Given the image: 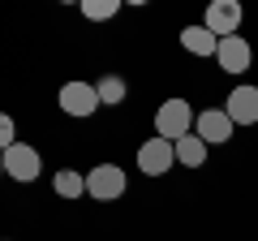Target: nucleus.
Returning <instances> with one entry per match:
<instances>
[{
  "label": "nucleus",
  "mask_w": 258,
  "mask_h": 241,
  "mask_svg": "<svg viewBox=\"0 0 258 241\" xmlns=\"http://www.w3.org/2000/svg\"><path fill=\"white\" fill-rule=\"evenodd\" d=\"M224 112L232 116V125H254L258 120V86H237L228 95V108Z\"/></svg>",
  "instance_id": "1a4fd4ad"
},
{
  "label": "nucleus",
  "mask_w": 258,
  "mask_h": 241,
  "mask_svg": "<svg viewBox=\"0 0 258 241\" xmlns=\"http://www.w3.org/2000/svg\"><path fill=\"white\" fill-rule=\"evenodd\" d=\"M203 26L211 30L215 39L237 35V26H241V5H237V0H215V5H207V22H203Z\"/></svg>",
  "instance_id": "423d86ee"
},
{
  "label": "nucleus",
  "mask_w": 258,
  "mask_h": 241,
  "mask_svg": "<svg viewBox=\"0 0 258 241\" xmlns=\"http://www.w3.org/2000/svg\"><path fill=\"white\" fill-rule=\"evenodd\" d=\"M176 159H181L185 168H203V159H207V142L198 138V134H185V138L176 142Z\"/></svg>",
  "instance_id": "9b49d317"
},
{
  "label": "nucleus",
  "mask_w": 258,
  "mask_h": 241,
  "mask_svg": "<svg viewBox=\"0 0 258 241\" xmlns=\"http://www.w3.org/2000/svg\"><path fill=\"white\" fill-rule=\"evenodd\" d=\"M194 134H198V138L207 142V147H220V142H228L232 138V116L224 108H207V112H198V116H194Z\"/></svg>",
  "instance_id": "39448f33"
},
{
  "label": "nucleus",
  "mask_w": 258,
  "mask_h": 241,
  "mask_svg": "<svg viewBox=\"0 0 258 241\" xmlns=\"http://www.w3.org/2000/svg\"><path fill=\"white\" fill-rule=\"evenodd\" d=\"M56 194H60V198L86 194V176H78L74 168H60V172H56Z\"/></svg>",
  "instance_id": "ddd939ff"
},
{
  "label": "nucleus",
  "mask_w": 258,
  "mask_h": 241,
  "mask_svg": "<svg viewBox=\"0 0 258 241\" xmlns=\"http://www.w3.org/2000/svg\"><path fill=\"white\" fill-rule=\"evenodd\" d=\"M125 172H120L116 164H99V168H91L86 172V194L91 198H99V203H112V198H120L125 194Z\"/></svg>",
  "instance_id": "f03ea898"
},
{
  "label": "nucleus",
  "mask_w": 258,
  "mask_h": 241,
  "mask_svg": "<svg viewBox=\"0 0 258 241\" xmlns=\"http://www.w3.org/2000/svg\"><path fill=\"white\" fill-rule=\"evenodd\" d=\"M181 47H185L189 56H215L220 39H215L207 26H185V30H181Z\"/></svg>",
  "instance_id": "9d476101"
},
{
  "label": "nucleus",
  "mask_w": 258,
  "mask_h": 241,
  "mask_svg": "<svg viewBox=\"0 0 258 241\" xmlns=\"http://www.w3.org/2000/svg\"><path fill=\"white\" fill-rule=\"evenodd\" d=\"M215 61H220L224 74H245L249 61H254V47H249L241 35H228V39H220V47H215Z\"/></svg>",
  "instance_id": "0eeeda50"
},
{
  "label": "nucleus",
  "mask_w": 258,
  "mask_h": 241,
  "mask_svg": "<svg viewBox=\"0 0 258 241\" xmlns=\"http://www.w3.org/2000/svg\"><path fill=\"white\" fill-rule=\"evenodd\" d=\"M103 103H99V91L91 82H64L60 86V112L69 116H95Z\"/></svg>",
  "instance_id": "20e7f679"
},
{
  "label": "nucleus",
  "mask_w": 258,
  "mask_h": 241,
  "mask_svg": "<svg viewBox=\"0 0 258 241\" xmlns=\"http://www.w3.org/2000/svg\"><path fill=\"white\" fill-rule=\"evenodd\" d=\"M5 172H9L13 181H35L39 176V151L26 147V142H13V147L5 151Z\"/></svg>",
  "instance_id": "6e6552de"
},
{
  "label": "nucleus",
  "mask_w": 258,
  "mask_h": 241,
  "mask_svg": "<svg viewBox=\"0 0 258 241\" xmlns=\"http://www.w3.org/2000/svg\"><path fill=\"white\" fill-rule=\"evenodd\" d=\"M176 164V142H168V138H147L138 147V168L147 176H164L168 168Z\"/></svg>",
  "instance_id": "7ed1b4c3"
},
{
  "label": "nucleus",
  "mask_w": 258,
  "mask_h": 241,
  "mask_svg": "<svg viewBox=\"0 0 258 241\" xmlns=\"http://www.w3.org/2000/svg\"><path fill=\"white\" fill-rule=\"evenodd\" d=\"M13 134H18L13 116H5V112H0V151H9V147H13Z\"/></svg>",
  "instance_id": "2eb2a0df"
},
{
  "label": "nucleus",
  "mask_w": 258,
  "mask_h": 241,
  "mask_svg": "<svg viewBox=\"0 0 258 241\" xmlns=\"http://www.w3.org/2000/svg\"><path fill=\"white\" fill-rule=\"evenodd\" d=\"M194 116H198V112L185 99H164L159 112H155V134L168 138V142H181L185 134H194Z\"/></svg>",
  "instance_id": "f257e3e1"
},
{
  "label": "nucleus",
  "mask_w": 258,
  "mask_h": 241,
  "mask_svg": "<svg viewBox=\"0 0 258 241\" xmlns=\"http://www.w3.org/2000/svg\"><path fill=\"white\" fill-rule=\"evenodd\" d=\"M120 9V0H82V13L91 22H103V18H112V13Z\"/></svg>",
  "instance_id": "4468645a"
},
{
  "label": "nucleus",
  "mask_w": 258,
  "mask_h": 241,
  "mask_svg": "<svg viewBox=\"0 0 258 241\" xmlns=\"http://www.w3.org/2000/svg\"><path fill=\"white\" fill-rule=\"evenodd\" d=\"M95 91H99V103H108V108H116V103H125L129 86H125V78L108 74V78H99V82H95Z\"/></svg>",
  "instance_id": "f8f14e48"
},
{
  "label": "nucleus",
  "mask_w": 258,
  "mask_h": 241,
  "mask_svg": "<svg viewBox=\"0 0 258 241\" xmlns=\"http://www.w3.org/2000/svg\"><path fill=\"white\" fill-rule=\"evenodd\" d=\"M0 172H5V151H0Z\"/></svg>",
  "instance_id": "dca6fc26"
}]
</instances>
